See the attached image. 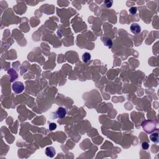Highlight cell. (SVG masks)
I'll use <instances>...</instances> for the list:
<instances>
[{"instance_id": "1", "label": "cell", "mask_w": 159, "mask_h": 159, "mask_svg": "<svg viewBox=\"0 0 159 159\" xmlns=\"http://www.w3.org/2000/svg\"><path fill=\"white\" fill-rule=\"evenodd\" d=\"M142 126L147 133L151 134L157 129V123L154 121L147 120L143 122Z\"/></svg>"}, {"instance_id": "2", "label": "cell", "mask_w": 159, "mask_h": 159, "mask_svg": "<svg viewBox=\"0 0 159 159\" xmlns=\"http://www.w3.org/2000/svg\"><path fill=\"white\" fill-rule=\"evenodd\" d=\"M12 89H13L14 92L16 93V94H19V93H21L24 89V84L21 82H16L13 83L12 86Z\"/></svg>"}, {"instance_id": "3", "label": "cell", "mask_w": 159, "mask_h": 159, "mask_svg": "<svg viewBox=\"0 0 159 159\" xmlns=\"http://www.w3.org/2000/svg\"><path fill=\"white\" fill-rule=\"evenodd\" d=\"M67 114V111L63 107H60L55 112V116L57 118L60 119L64 118Z\"/></svg>"}, {"instance_id": "4", "label": "cell", "mask_w": 159, "mask_h": 159, "mask_svg": "<svg viewBox=\"0 0 159 159\" xmlns=\"http://www.w3.org/2000/svg\"><path fill=\"white\" fill-rule=\"evenodd\" d=\"M130 29L131 32L133 34H137L140 33L141 31V26L138 24H136V23H134V24H131Z\"/></svg>"}, {"instance_id": "5", "label": "cell", "mask_w": 159, "mask_h": 159, "mask_svg": "<svg viewBox=\"0 0 159 159\" xmlns=\"http://www.w3.org/2000/svg\"><path fill=\"white\" fill-rule=\"evenodd\" d=\"M56 152L54 148L52 147H48L46 149V154L47 157L52 158L55 155Z\"/></svg>"}, {"instance_id": "6", "label": "cell", "mask_w": 159, "mask_h": 159, "mask_svg": "<svg viewBox=\"0 0 159 159\" xmlns=\"http://www.w3.org/2000/svg\"><path fill=\"white\" fill-rule=\"evenodd\" d=\"M82 60L85 63H87L91 60V55L88 52H85L82 55Z\"/></svg>"}, {"instance_id": "7", "label": "cell", "mask_w": 159, "mask_h": 159, "mask_svg": "<svg viewBox=\"0 0 159 159\" xmlns=\"http://www.w3.org/2000/svg\"><path fill=\"white\" fill-rule=\"evenodd\" d=\"M150 140L153 142H159V134L158 133H155L154 132H152L150 135Z\"/></svg>"}, {"instance_id": "8", "label": "cell", "mask_w": 159, "mask_h": 159, "mask_svg": "<svg viewBox=\"0 0 159 159\" xmlns=\"http://www.w3.org/2000/svg\"><path fill=\"white\" fill-rule=\"evenodd\" d=\"M149 147V144L147 142H144L142 143V148L143 150H147Z\"/></svg>"}, {"instance_id": "9", "label": "cell", "mask_w": 159, "mask_h": 159, "mask_svg": "<svg viewBox=\"0 0 159 159\" xmlns=\"http://www.w3.org/2000/svg\"><path fill=\"white\" fill-rule=\"evenodd\" d=\"M104 3H105V5H106V6L107 7V8H111V6L112 5V3H113V1H110V0H108V1H105V2H104Z\"/></svg>"}, {"instance_id": "10", "label": "cell", "mask_w": 159, "mask_h": 159, "mask_svg": "<svg viewBox=\"0 0 159 159\" xmlns=\"http://www.w3.org/2000/svg\"><path fill=\"white\" fill-rule=\"evenodd\" d=\"M57 128V124L55 123H52L49 124V130H53Z\"/></svg>"}, {"instance_id": "11", "label": "cell", "mask_w": 159, "mask_h": 159, "mask_svg": "<svg viewBox=\"0 0 159 159\" xmlns=\"http://www.w3.org/2000/svg\"><path fill=\"white\" fill-rule=\"evenodd\" d=\"M137 11V9L136 7H135V6H133L132 8H130L129 9V12H130L131 14H136Z\"/></svg>"}, {"instance_id": "12", "label": "cell", "mask_w": 159, "mask_h": 159, "mask_svg": "<svg viewBox=\"0 0 159 159\" xmlns=\"http://www.w3.org/2000/svg\"><path fill=\"white\" fill-rule=\"evenodd\" d=\"M105 44H106V46H108L109 47H111V46H112V42L111 40L108 39L106 40V42H105Z\"/></svg>"}]
</instances>
